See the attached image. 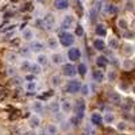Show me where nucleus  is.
<instances>
[{"instance_id":"nucleus-18","label":"nucleus","mask_w":135,"mask_h":135,"mask_svg":"<svg viewBox=\"0 0 135 135\" xmlns=\"http://www.w3.org/2000/svg\"><path fill=\"white\" fill-rule=\"evenodd\" d=\"M30 124H31V127L39 126V119H38V116H32V118L30 119Z\"/></svg>"},{"instance_id":"nucleus-17","label":"nucleus","mask_w":135,"mask_h":135,"mask_svg":"<svg viewBox=\"0 0 135 135\" xmlns=\"http://www.w3.org/2000/svg\"><path fill=\"white\" fill-rule=\"evenodd\" d=\"M51 60H53L54 64H61L64 58H62V55H61V54H54L53 57H51Z\"/></svg>"},{"instance_id":"nucleus-23","label":"nucleus","mask_w":135,"mask_h":135,"mask_svg":"<svg viewBox=\"0 0 135 135\" xmlns=\"http://www.w3.org/2000/svg\"><path fill=\"white\" fill-rule=\"evenodd\" d=\"M46 62H47V58L45 57V55H39V57H38V64L39 65H45Z\"/></svg>"},{"instance_id":"nucleus-31","label":"nucleus","mask_w":135,"mask_h":135,"mask_svg":"<svg viewBox=\"0 0 135 135\" xmlns=\"http://www.w3.org/2000/svg\"><path fill=\"white\" fill-rule=\"evenodd\" d=\"M126 127H127V124H126L124 122H120L119 124H118V128H119L120 131H123V130H126Z\"/></svg>"},{"instance_id":"nucleus-6","label":"nucleus","mask_w":135,"mask_h":135,"mask_svg":"<svg viewBox=\"0 0 135 135\" xmlns=\"http://www.w3.org/2000/svg\"><path fill=\"white\" fill-rule=\"evenodd\" d=\"M54 6L57 9H66L69 7V2L68 0H54Z\"/></svg>"},{"instance_id":"nucleus-9","label":"nucleus","mask_w":135,"mask_h":135,"mask_svg":"<svg viewBox=\"0 0 135 135\" xmlns=\"http://www.w3.org/2000/svg\"><path fill=\"white\" fill-rule=\"evenodd\" d=\"M96 64H97L99 68H105L108 65V58L105 55H99L97 60H96Z\"/></svg>"},{"instance_id":"nucleus-30","label":"nucleus","mask_w":135,"mask_h":135,"mask_svg":"<svg viewBox=\"0 0 135 135\" xmlns=\"http://www.w3.org/2000/svg\"><path fill=\"white\" fill-rule=\"evenodd\" d=\"M81 93H83L84 96H86V95L89 93V88H88L86 85H83V88H81Z\"/></svg>"},{"instance_id":"nucleus-34","label":"nucleus","mask_w":135,"mask_h":135,"mask_svg":"<svg viewBox=\"0 0 135 135\" xmlns=\"http://www.w3.org/2000/svg\"><path fill=\"white\" fill-rule=\"evenodd\" d=\"M131 51H132V50H131V46H126V53H127V54H130Z\"/></svg>"},{"instance_id":"nucleus-14","label":"nucleus","mask_w":135,"mask_h":135,"mask_svg":"<svg viewBox=\"0 0 135 135\" xmlns=\"http://www.w3.org/2000/svg\"><path fill=\"white\" fill-rule=\"evenodd\" d=\"M31 49L34 51H42L43 50V45L41 42H32L31 43Z\"/></svg>"},{"instance_id":"nucleus-25","label":"nucleus","mask_w":135,"mask_h":135,"mask_svg":"<svg viewBox=\"0 0 135 135\" xmlns=\"http://www.w3.org/2000/svg\"><path fill=\"white\" fill-rule=\"evenodd\" d=\"M31 70H32V73H39L41 72V66L37 64V65H31Z\"/></svg>"},{"instance_id":"nucleus-3","label":"nucleus","mask_w":135,"mask_h":135,"mask_svg":"<svg viewBox=\"0 0 135 135\" xmlns=\"http://www.w3.org/2000/svg\"><path fill=\"white\" fill-rule=\"evenodd\" d=\"M81 88H83V85H81V83H80V81H77V80H72V81H69V84H68L66 91L69 92V93H77Z\"/></svg>"},{"instance_id":"nucleus-21","label":"nucleus","mask_w":135,"mask_h":135,"mask_svg":"<svg viewBox=\"0 0 135 135\" xmlns=\"http://www.w3.org/2000/svg\"><path fill=\"white\" fill-rule=\"evenodd\" d=\"M34 111H37V112H39V114H41V112L43 111V107H42V103H35V104H34Z\"/></svg>"},{"instance_id":"nucleus-19","label":"nucleus","mask_w":135,"mask_h":135,"mask_svg":"<svg viewBox=\"0 0 135 135\" xmlns=\"http://www.w3.org/2000/svg\"><path fill=\"white\" fill-rule=\"evenodd\" d=\"M47 132H49L50 135H55V134H57V127L53 126V124L47 126Z\"/></svg>"},{"instance_id":"nucleus-10","label":"nucleus","mask_w":135,"mask_h":135,"mask_svg":"<svg viewBox=\"0 0 135 135\" xmlns=\"http://www.w3.org/2000/svg\"><path fill=\"white\" fill-rule=\"evenodd\" d=\"M93 47L96 50H99V51H103L105 49V43H104L103 39H95L93 41Z\"/></svg>"},{"instance_id":"nucleus-1","label":"nucleus","mask_w":135,"mask_h":135,"mask_svg":"<svg viewBox=\"0 0 135 135\" xmlns=\"http://www.w3.org/2000/svg\"><path fill=\"white\" fill-rule=\"evenodd\" d=\"M58 41H60V43L62 45V46L68 47V46H70V45L74 43V37L70 32H61L60 37H58Z\"/></svg>"},{"instance_id":"nucleus-2","label":"nucleus","mask_w":135,"mask_h":135,"mask_svg":"<svg viewBox=\"0 0 135 135\" xmlns=\"http://www.w3.org/2000/svg\"><path fill=\"white\" fill-rule=\"evenodd\" d=\"M74 112H76L77 119H83V118H84V112H85V101H84V100L78 99V100L76 101Z\"/></svg>"},{"instance_id":"nucleus-4","label":"nucleus","mask_w":135,"mask_h":135,"mask_svg":"<svg viewBox=\"0 0 135 135\" xmlns=\"http://www.w3.org/2000/svg\"><path fill=\"white\" fill-rule=\"evenodd\" d=\"M62 72L68 77H73V76H76V73H78L77 72V68L74 65H72V64H65L62 66Z\"/></svg>"},{"instance_id":"nucleus-28","label":"nucleus","mask_w":135,"mask_h":135,"mask_svg":"<svg viewBox=\"0 0 135 135\" xmlns=\"http://www.w3.org/2000/svg\"><path fill=\"white\" fill-rule=\"evenodd\" d=\"M109 45H111V47H114V49H116V47L119 46V42H118L116 39H111V41H109Z\"/></svg>"},{"instance_id":"nucleus-36","label":"nucleus","mask_w":135,"mask_h":135,"mask_svg":"<svg viewBox=\"0 0 135 135\" xmlns=\"http://www.w3.org/2000/svg\"><path fill=\"white\" fill-rule=\"evenodd\" d=\"M32 78H34L32 76H27V77H26V80H32Z\"/></svg>"},{"instance_id":"nucleus-38","label":"nucleus","mask_w":135,"mask_h":135,"mask_svg":"<svg viewBox=\"0 0 135 135\" xmlns=\"http://www.w3.org/2000/svg\"><path fill=\"white\" fill-rule=\"evenodd\" d=\"M39 2H43V0H39Z\"/></svg>"},{"instance_id":"nucleus-13","label":"nucleus","mask_w":135,"mask_h":135,"mask_svg":"<svg viewBox=\"0 0 135 135\" xmlns=\"http://www.w3.org/2000/svg\"><path fill=\"white\" fill-rule=\"evenodd\" d=\"M109 99H111V101H114V104H120V101H122L120 96H119L116 92H114V93H109Z\"/></svg>"},{"instance_id":"nucleus-39","label":"nucleus","mask_w":135,"mask_h":135,"mask_svg":"<svg viewBox=\"0 0 135 135\" xmlns=\"http://www.w3.org/2000/svg\"><path fill=\"white\" fill-rule=\"evenodd\" d=\"M134 128H135V127H134Z\"/></svg>"},{"instance_id":"nucleus-24","label":"nucleus","mask_w":135,"mask_h":135,"mask_svg":"<svg viewBox=\"0 0 135 135\" xmlns=\"http://www.w3.org/2000/svg\"><path fill=\"white\" fill-rule=\"evenodd\" d=\"M50 109H51L53 112H57V111L60 109V104H58V103H51V104H50Z\"/></svg>"},{"instance_id":"nucleus-33","label":"nucleus","mask_w":135,"mask_h":135,"mask_svg":"<svg viewBox=\"0 0 135 135\" xmlns=\"http://www.w3.org/2000/svg\"><path fill=\"white\" fill-rule=\"evenodd\" d=\"M34 88H35V85H34V84H32V83H31V84H28V85H27V89H28V91H34Z\"/></svg>"},{"instance_id":"nucleus-35","label":"nucleus","mask_w":135,"mask_h":135,"mask_svg":"<svg viewBox=\"0 0 135 135\" xmlns=\"http://www.w3.org/2000/svg\"><path fill=\"white\" fill-rule=\"evenodd\" d=\"M25 135H37V134L34 132V131H27V132H26Z\"/></svg>"},{"instance_id":"nucleus-26","label":"nucleus","mask_w":135,"mask_h":135,"mask_svg":"<svg viewBox=\"0 0 135 135\" xmlns=\"http://www.w3.org/2000/svg\"><path fill=\"white\" fill-rule=\"evenodd\" d=\"M23 37H25V39H31L32 38V32L30 30H27V31L23 32Z\"/></svg>"},{"instance_id":"nucleus-29","label":"nucleus","mask_w":135,"mask_h":135,"mask_svg":"<svg viewBox=\"0 0 135 135\" xmlns=\"http://www.w3.org/2000/svg\"><path fill=\"white\" fill-rule=\"evenodd\" d=\"M119 26H120V28H124V30H126V28H127V22L123 20V19H120V20H119Z\"/></svg>"},{"instance_id":"nucleus-27","label":"nucleus","mask_w":135,"mask_h":135,"mask_svg":"<svg viewBox=\"0 0 135 135\" xmlns=\"http://www.w3.org/2000/svg\"><path fill=\"white\" fill-rule=\"evenodd\" d=\"M83 34H84V30H83V27H81V26H77V28H76V35L81 37Z\"/></svg>"},{"instance_id":"nucleus-15","label":"nucleus","mask_w":135,"mask_h":135,"mask_svg":"<svg viewBox=\"0 0 135 135\" xmlns=\"http://www.w3.org/2000/svg\"><path fill=\"white\" fill-rule=\"evenodd\" d=\"M77 72H78V74L85 76V74H86V65H85V64H81L80 66L77 68Z\"/></svg>"},{"instance_id":"nucleus-8","label":"nucleus","mask_w":135,"mask_h":135,"mask_svg":"<svg viewBox=\"0 0 135 135\" xmlns=\"http://www.w3.org/2000/svg\"><path fill=\"white\" fill-rule=\"evenodd\" d=\"M92 77H93V80L96 81V83H101L104 80V73H103V70H93V73H92Z\"/></svg>"},{"instance_id":"nucleus-37","label":"nucleus","mask_w":135,"mask_h":135,"mask_svg":"<svg viewBox=\"0 0 135 135\" xmlns=\"http://www.w3.org/2000/svg\"><path fill=\"white\" fill-rule=\"evenodd\" d=\"M134 92H135V86H134Z\"/></svg>"},{"instance_id":"nucleus-12","label":"nucleus","mask_w":135,"mask_h":135,"mask_svg":"<svg viewBox=\"0 0 135 135\" xmlns=\"http://www.w3.org/2000/svg\"><path fill=\"white\" fill-rule=\"evenodd\" d=\"M96 34H97L99 37H105L107 28H105L103 25H97V26H96Z\"/></svg>"},{"instance_id":"nucleus-11","label":"nucleus","mask_w":135,"mask_h":135,"mask_svg":"<svg viewBox=\"0 0 135 135\" xmlns=\"http://www.w3.org/2000/svg\"><path fill=\"white\" fill-rule=\"evenodd\" d=\"M73 23H74V19H73V16L68 15V16H65V19H64V22H62V28H69Z\"/></svg>"},{"instance_id":"nucleus-20","label":"nucleus","mask_w":135,"mask_h":135,"mask_svg":"<svg viewBox=\"0 0 135 135\" xmlns=\"http://www.w3.org/2000/svg\"><path fill=\"white\" fill-rule=\"evenodd\" d=\"M103 120H104L105 123H112V122H114V115H112V114H107V115L103 118Z\"/></svg>"},{"instance_id":"nucleus-5","label":"nucleus","mask_w":135,"mask_h":135,"mask_svg":"<svg viewBox=\"0 0 135 135\" xmlns=\"http://www.w3.org/2000/svg\"><path fill=\"white\" fill-rule=\"evenodd\" d=\"M80 55H81V53L77 47H72V49H69V51H68V58H69L70 61H73V62L80 60Z\"/></svg>"},{"instance_id":"nucleus-22","label":"nucleus","mask_w":135,"mask_h":135,"mask_svg":"<svg viewBox=\"0 0 135 135\" xmlns=\"http://www.w3.org/2000/svg\"><path fill=\"white\" fill-rule=\"evenodd\" d=\"M51 80H53V85H54V86H57V85H60V84H61V78H60L58 76H54V77L51 78Z\"/></svg>"},{"instance_id":"nucleus-16","label":"nucleus","mask_w":135,"mask_h":135,"mask_svg":"<svg viewBox=\"0 0 135 135\" xmlns=\"http://www.w3.org/2000/svg\"><path fill=\"white\" fill-rule=\"evenodd\" d=\"M62 109H64L65 112H70V109H72V104H70V101L65 100L64 103H62Z\"/></svg>"},{"instance_id":"nucleus-7","label":"nucleus","mask_w":135,"mask_h":135,"mask_svg":"<svg viewBox=\"0 0 135 135\" xmlns=\"http://www.w3.org/2000/svg\"><path fill=\"white\" fill-rule=\"evenodd\" d=\"M91 122H92V124H95V126H100L101 122H103V116H101L100 114H97V112H95V114L91 115Z\"/></svg>"},{"instance_id":"nucleus-32","label":"nucleus","mask_w":135,"mask_h":135,"mask_svg":"<svg viewBox=\"0 0 135 135\" xmlns=\"http://www.w3.org/2000/svg\"><path fill=\"white\" fill-rule=\"evenodd\" d=\"M115 77H116V73H115V72H111L109 76H108V78H109L111 81H112V80H115Z\"/></svg>"}]
</instances>
